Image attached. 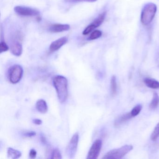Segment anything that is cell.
<instances>
[{"label": "cell", "instance_id": "cell-15", "mask_svg": "<svg viewBox=\"0 0 159 159\" xmlns=\"http://www.w3.org/2000/svg\"><path fill=\"white\" fill-rule=\"evenodd\" d=\"M159 104V96L157 93H153L152 98L149 104V108L150 109H154L158 107Z\"/></svg>", "mask_w": 159, "mask_h": 159}, {"label": "cell", "instance_id": "cell-12", "mask_svg": "<svg viewBox=\"0 0 159 159\" xmlns=\"http://www.w3.org/2000/svg\"><path fill=\"white\" fill-rule=\"evenodd\" d=\"M37 110L41 113H45L48 111V106L46 101L43 99H39L36 105Z\"/></svg>", "mask_w": 159, "mask_h": 159}, {"label": "cell", "instance_id": "cell-26", "mask_svg": "<svg viewBox=\"0 0 159 159\" xmlns=\"http://www.w3.org/2000/svg\"><path fill=\"white\" fill-rule=\"evenodd\" d=\"M37 151L34 149H31L30 152L29 156L31 159H34L37 156Z\"/></svg>", "mask_w": 159, "mask_h": 159}, {"label": "cell", "instance_id": "cell-14", "mask_svg": "<svg viewBox=\"0 0 159 159\" xmlns=\"http://www.w3.org/2000/svg\"><path fill=\"white\" fill-rule=\"evenodd\" d=\"M21 155L22 153L19 151L12 148H8V156L9 158L13 159H18L21 157Z\"/></svg>", "mask_w": 159, "mask_h": 159}, {"label": "cell", "instance_id": "cell-1", "mask_svg": "<svg viewBox=\"0 0 159 159\" xmlns=\"http://www.w3.org/2000/svg\"><path fill=\"white\" fill-rule=\"evenodd\" d=\"M52 81L56 90L58 100L60 103H64L68 96L67 80L64 76L57 75L54 77Z\"/></svg>", "mask_w": 159, "mask_h": 159}, {"label": "cell", "instance_id": "cell-6", "mask_svg": "<svg viewBox=\"0 0 159 159\" xmlns=\"http://www.w3.org/2000/svg\"><path fill=\"white\" fill-rule=\"evenodd\" d=\"M14 11L17 14L21 16H34L40 15V12L37 9L24 6H16Z\"/></svg>", "mask_w": 159, "mask_h": 159}, {"label": "cell", "instance_id": "cell-5", "mask_svg": "<svg viewBox=\"0 0 159 159\" xmlns=\"http://www.w3.org/2000/svg\"><path fill=\"white\" fill-rule=\"evenodd\" d=\"M79 140V134L76 133L72 136L66 148V154L70 158H74L76 155Z\"/></svg>", "mask_w": 159, "mask_h": 159}, {"label": "cell", "instance_id": "cell-7", "mask_svg": "<svg viewBox=\"0 0 159 159\" xmlns=\"http://www.w3.org/2000/svg\"><path fill=\"white\" fill-rule=\"evenodd\" d=\"M102 146L101 139H96L91 146L87 155V159H96L98 158Z\"/></svg>", "mask_w": 159, "mask_h": 159}, {"label": "cell", "instance_id": "cell-16", "mask_svg": "<svg viewBox=\"0 0 159 159\" xmlns=\"http://www.w3.org/2000/svg\"><path fill=\"white\" fill-rule=\"evenodd\" d=\"M106 14H107L106 12H104L102 13V14L99 15L98 17L95 19L94 21L92 23V24H93L97 28L101 25L104 22V20H105Z\"/></svg>", "mask_w": 159, "mask_h": 159}, {"label": "cell", "instance_id": "cell-23", "mask_svg": "<svg viewBox=\"0 0 159 159\" xmlns=\"http://www.w3.org/2000/svg\"><path fill=\"white\" fill-rule=\"evenodd\" d=\"M9 50V47L6 44V43L4 41H2L0 43V53H2L3 52H7Z\"/></svg>", "mask_w": 159, "mask_h": 159}, {"label": "cell", "instance_id": "cell-8", "mask_svg": "<svg viewBox=\"0 0 159 159\" xmlns=\"http://www.w3.org/2000/svg\"><path fill=\"white\" fill-rule=\"evenodd\" d=\"M67 38L66 37H62V38L54 41L50 45V51L53 52L58 51L62 46L65 45L67 43Z\"/></svg>", "mask_w": 159, "mask_h": 159}, {"label": "cell", "instance_id": "cell-27", "mask_svg": "<svg viewBox=\"0 0 159 159\" xmlns=\"http://www.w3.org/2000/svg\"><path fill=\"white\" fill-rule=\"evenodd\" d=\"M33 123L37 125H40L42 124V120L39 119H35L33 120Z\"/></svg>", "mask_w": 159, "mask_h": 159}, {"label": "cell", "instance_id": "cell-22", "mask_svg": "<svg viewBox=\"0 0 159 159\" xmlns=\"http://www.w3.org/2000/svg\"><path fill=\"white\" fill-rule=\"evenodd\" d=\"M52 159H62V155L60 151L57 149H55L52 152Z\"/></svg>", "mask_w": 159, "mask_h": 159}, {"label": "cell", "instance_id": "cell-21", "mask_svg": "<svg viewBox=\"0 0 159 159\" xmlns=\"http://www.w3.org/2000/svg\"><path fill=\"white\" fill-rule=\"evenodd\" d=\"M96 28H97L92 23L89 25L87 26V27L84 30L83 32V35H84V36L88 35L91 32H93Z\"/></svg>", "mask_w": 159, "mask_h": 159}, {"label": "cell", "instance_id": "cell-9", "mask_svg": "<svg viewBox=\"0 0 159 159\" xmlns=\"http://www.w3.org/2000/svg\"><path fill=\"white\" fill-rule=\"evenodd\" d=\"M70 29V26L69 25L63 24H54L52 25L49 28V30L52 33H59L68 31Z\"/></svg>", "mask_w": 159, "mask_h": 159}, {"label": "cell", "instance_id": "cell-20", "mask_svg": "<svg viewBox=\"0 0 159 159\" xmlns=\"http://www.w3.org/2000/svg\"><path fill=\"white\" fill-rule=\"evenodd\" d=\"M159 137V123L156 125L151 135V139L152 141H155Z\"/></svg>", "mask_w": 159, "mask_h": 159}, {"label": "cell", "instance_id": "cell-4", "mask_svg": "<svg viewBox=\"0 0 159 159\" xmlns=\"http://www.w3.org/2000/svg\"><path fill=\"white\" fill-rule=\"evenodd\" d=\"M24 70L21 66L15 65L12 66L8 71L9 80L13 84L18 83L23 77Z\"/></svg>", "mask_w": 159, "mask_h": 159}, {"label": "cell", "instance_id": "cell-24", "mask_svg": "<svg viewBox=\"0 0 159 159\" xmlns=\"http://www.w3.org/2000/svg\"><path fill=\"white\" fill-rule=\"evenodd\" d=\"M65 2H94L97 1V0H65Z\"/></svg>", "mask_w": 159, "mask_h": 159}, {"label": "cell", "instance_id": "cell-13", "mask_svg": "<svg viewBox=\"0 0 159 159\" xmlns=\"http://www.w3.org/2000/svg\"><path fill=\"white\" fill-rule=\"evenodd\" d=\"M144 82L145 85L148 88L153 89L159 88V82L154 79L146 78L144 80Z\"/></svg>", "mask_w": 159, "mask_h": 159}, {"label": "cell", "instance_id": "cell-25", "mask_svg": "<svg viewBox=\"0 0 159 159\" xmlns=\"http://www.w3.org/2000/svg\"><path fill=\"white\" fill-rule=\"evenodd\" d=\"M23 135L27 138H31L36 135V133L34 131H29L24 133Z\"/></svg>", "mask_w": 159, "mask_h": 159}, {"label": "cell", "instance_id": "cell-10", "mask_svg": "<svg viewBox=\"0 0 159 159\" xmlns=\"http://www.w3.org/2000/svg\"><path fill=\"white\" fill-rule=\"evenodd\" d=\"M11 51L13 55L16 57H19L23 52L22 44L17 41H14L11 45Z\"/></svg>", "mask_w": 159, "mask_h": 159}, {"label": "cell", "instance_id": "cell-28", "mask_svg": "<svg viewBox=\"0 0 159 159\" xmlns=\"http://www.w3.org/2000/svg\"><path fill=\"white\" fill-rule=\"evenodd\" d=\"M41 140L42 142L44 144H46L47 143V141H46V139L43 136H41Z\"/></svg>", "mask_w": 159, "mask_h": 159}, {"label": "cell", "instance_id": "cell-11", "mask_svg": "<svg viewBox=\"0 0 159 159\" xmlns=\"http://www.w3.org/2000/svg\"><path fill=\"white\" fill-rule=\"evenodd\" d=\"M132 118H133V116H132L130 112L123 114L116 119V120L114 122V126L115 127H119Z\"/></svg>", "mask_w": 159, "mask_h": 159}, {"label": "cell", "instance_id": "cell-3", "mask_svg": "<svg viewBox=\"0 0 159 159\" xmlns=\"http://www.w3.org/2000/svg\"><path fill=\"white\" fill-rule=\"evenodd\" d=\"M133 149L132 145H126L119 148L114 149L107 152L103 159H121Z\"/></svg>", "mask_w": 159, "mask_h": 159}, {"label": "cell", "instance_id": "cell-19", "mask_svg": "<svg viewBox=\"0 0 159 159\" xmlns=\"http://www.w3.org/2000/svg\"><path fill=\"white\" fill-rule=\"evenodd\" d=\"M142 109V106L140 104H138V105H136L135 107L133 108L130 113L134 118V117H136V116L138 115Z\"/></svg>", "mask_w": 159, "mask_h": 159}, {"label": "cell", "instance_id": "cell-2", "mask_svg": "<svg viewBox=\"0 0 159 159\" xmlns=\"http://www.w3.org/2000/svg\"><path fill=\"white\" fill-rule=\"evenodd\" d=\"M156 4L152 2H149L144 6L140 16V21L142 25H149L154 18L157 12Z\"/></svg>", "mask_w": 159, "mask_h": 159}, {"label": "cell", "instance_id": "cell-18", "mask_svg": "<svg viewBox=\"0 0 159 159\" xmlns=\"http://www.w3.org/2000/svg\"><path fill=\"white\" fill-rule=\"evenodd\" d=\"M102 31L99 30H95L93 31L90 37L88 38V40H93L97 39H99V38L102 36Z\"/></svg>", "mask_w": 159, "mask_h": 159}, {"label": "cell", "instance_id": "cell-17", "mask_svg": "<svg viewBox=\"0 0 159 159\" xmlns=\"http://www.w3.org/2000/svg\"><path fill=\"white\" fill-rule=\"evenodd\" d=\"M111 94L112 95H115L117 93V80L115 76H112L111 79Z\"/></svg>", "mask_w": 159, "mask_h": 159}]
</instances>
